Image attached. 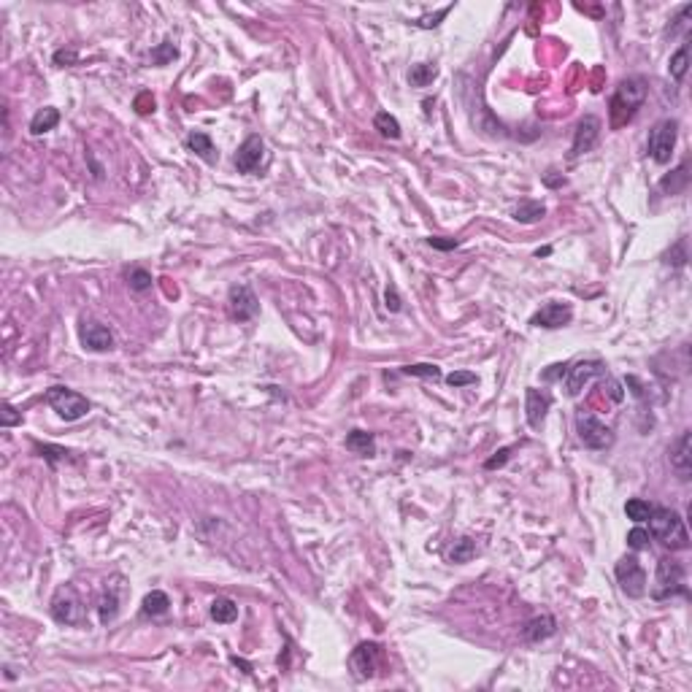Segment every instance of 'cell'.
<instances>
[{
	"mask_svg": "<svg viewBox=\"0 0 692 692\" xmlns=\"http://www.w3.org/2000/svg\"><path fill=\"white\" fill-rule=\"evenodd\" d=\"M449 11H452V6H446V8H441L438 14H433V16H422L416 25H419V28H425V30H428V28H435V25H438V19H444Z\"/></svg>",
	"mask_w": 692,
	"mask_h": 692,
	"instance_id": "60d3db41",
	"label": "cell"
},
{
	"mask_svg": "<svg viewBox=\"0 0 692 692\" xmlns=\"http://www.w3.org/2000/svg\"><path fill=\"white\" fill-rule=\"evenodd\" d=\"M168 606H170V600H168V595L165 592H160V590H154V592H149L146 598H143V614L146 616H163L165 611H168Z\"/></svg>",
	"mask_w": 692,
	"mask_h": 692,
	"instance_id": "83f0119b",
	"label": "cell"
},
{
	"mask_svg": "<svg viewBox=\"0 0 692 692\" xmlns=\"http://www.w3.org/2000/svg\"><path fill=\"white\" fill-rule=\"evenodd\" d=\"M546 254H552V249H549V247H544V249H539V252H536V257H546Z\"/></svg>",
	"mask_w": 692,
	"mask_h": 692,
	"instance_id": "bcb514c9",
	"label": "cell"
},
{
	"mask_svg": "<svg viewBox=\"0 0 692 692\" xmlns=\"http://www.w3.org/2000/svg\"><path fill=\"white\" fill-rule=\"evenodd\" d=\"M76 60H78L76 52H57V54H54V62H57V65H62V62H76Z\"/></svg>",
	"mask_w": 692,
	"mask_h": 692,
	"instance_id": "f6af8a7d",
	"label": "cell"
},
{
	"mask_svg": "<svg viewBox=\"0 0 692 692\" xmlns=\"http://www.w3.org/2000/svg\"><path fill=\"white\" fill-rule=\"evenodd\" d=\"M649 541H652V536H649V530H644V527H633L631 533H628V546H631L633 552L649 549Z\"/></svg>",
	"mask_w": 692,
	"mask_h": 692,
	"instance_id": "836d02e7",
	"label": "cell"
},
{
	"mask_svg": "<svg viewBox=\"0 0 692 692\" xmlns=\"http://www.w3.org/2000/svg\"><path fill=\"white\" fill-rule=\"evenodd\" d=\"M57 122H60V111H57V108H54V106L41 108V111H35V114H33L30 133H33V136H44V133H49V130H54V127H57Z\"/></svg>",
	"mask_w": 692,
	"mask_h": 692,
	"instance_id": "7402d4cb",
	"label": "cell"
},
{
	"mask_svg": "<svg viewBox=\"0 0 692 692\" xmlns=\"http://www.w3.org/2000/svg\"><path fill=\"white\" fill-rule=\"evenodd\" d=\"M16 422H22V416L14 414V406H3V428H8V425H16Z\"/></svg>",
	"mask_w": 692,
	"mask_h": 692,
	"instance_id": "ee69618b",
	"label": "cell"
},
{
	"mask_svg": "<svg viewBox=\"0 0 692 692\" xmlns=\"http://www.w3.org/2000/svg\"><path fill=\"white\" fill-rule=\"evenodd\" d=\"M173 57H176V47H173L170 41L160 44V47L152 52V62H154V65H165V62H170Z\"/></svg>",
	"mask_w": 692,
	"mask_h": 692,
	"instance_id": "8d00e7d4",
	"label": "cell"
},
{
	"mask_svg": "<svg viewBox=\"0 0 692 692\" xmlns=\"http://www.w3.org/2000/svg\"><path fill=\"white\" fill-rule=\"evenodd\" d=\"M679 139V122L676 119H660L649 130V141H646V152L657 165H668L674 149H676Z\"/></svg>",
	"mask_w": 692,
	"mask_h": 692,
	"instance_id": "277c9868",
	"label": "cell"
},
{
	"mask_svg": "<svg viewBox=\"0 0 692 692\" xmlns=\"http://www.w3.org/2000/svg\"><path fill=\"white\" fill-rule=\"evenodd\" d=\"M52 616L60 625H78L84 619V606L74 587H60L52 598Z\"/></svg>",
	"mask_w": 692,
	"mask_h": 692,
	"instance_id": "9c48e42d",
	"label": "cell"
},
{
	"mask_svg": "<svg viewBox=\"0 0 692 692\" xmlns=\"http://www.w3.org/2000/svg\"><path fill=\"white\" fill-rule=\"evenodd\" d=\"M136 108H139V114H149V111H154V98L149 93L139 95V100H136Z\"/></svg>",
	"mask_w": 692,
	"mask_h": 692,
	"instance_id": "7bdbcfd3",
	"label": "cell"
},
{
	"mask_svg": "<svg viewBox=\"0 0 692 692\" xmlns=\"http://www.w3.org/2000/svg\"><path fill=\"white\" fill-rule=\"evenodd\" d=\"M616 582L622 587V592L628 595V598H644L646 595V570L641 568V563L635 560V557H622L619 563H616Z\"/></svg>",
	"mask_w": 692,
	"mask_h": 692,
	"instance_id": "ba28073f",
	"label": "cell"
},
{
	"mask_svg": "<svg viewBox=\"0 0 692 692\" xmlns=\"http://www.w3.org/2000/svg\"><path fill=\"white\" fill-rule=\"evenodd\" d=\"M668 71H671V78H674V81H684L687 71H690V44H684V47L671 57Z\"/></svg>",
	"mask_w": 692,
	"mask_h": 692,
	"instance_id": "4316f807",
	"label": "cell"
},
{
	"mask_svg": "<svg viewBox=\"0 0 692 692\" xmlns=\"http://www.w3.org/2000/svg\"><path fill=\"white\" fill-rule=\"evenodd\" d=\"M665 262H671V265H676V268L687 265V241H684V238H681V241H676V244H674V249L665 254Z\"/></svg>",
	"mask_w": 692,
	"mask_h": 692,
	"instance_id": "e575fe53",
	"label": "cell"
},
{
	"mask_svg": "<svg viewBox=\"0 0 692 692\" xmlns=\"http://www.w3.org/2000/svg\"><path fill=\"white\" fill-rule=\"evenodd\" d=\"M557 631V619L552 614H541V616H533L527 625H524V641H530V644H539V641H546L549 635H554Z\"/></svg>",
	"mask_w": 692,
	"mask_h": 692,
	"instance_id": "ac0fdd59",
	"label": "cell"
},
{
	"mask_svg": "<svg viewBox=\"0 0 692 692\" xmlns=\"http://www.w3.org/2000/svg\"><path fill=\"white\" fill-rule=\"evenodd\" d=\"M546 216V206L541 200H522L517 209H514V219L522 222V225H533Z\"/></svg>",
	"mask_w": 692,
	"mask_h": 692,
	"instance_id": "603a6c76",
	"label": "cell"
},
{
	"mask_svg": "<svg viewBox=\"0 0 692 692\" xmlns=\"http://www.w3.org/2000/svg\"><path fill=\"white\" fill-rule=\"evenodd\" d=\"M600 130H603V122H600L595 114H587L579 119L576 124V133H573V146H570V160L582 157V154L592 152L595 143L600 139Z\"/></svg>",
	"mask_w": 692,
	"mask_h": 692,
	"instance_id": "8fae6325",
	"label": "cell"
},
{
	"mask_svg": "<svg viewBox=\"0 0 692 692\" xmlns=\"http://www.w3.org/2000/svg\"><path fill=\"white\" fill-rule=\"evenodd\" d=\"M187 149L192 154H198L200 160H206L209 165H214L216 160H219L214 141H211V136H206V133H189L187 136Z\"/></svg>",
	"mask_w": 692,
	"mask_h": 692,
	"instance_id": "d6986e66",
	"label": "cell"
},
{
	"mask_svg": "<svg viewBox=\"0 0 692 692\" xmlns=\"http://www.w3.org/2000/svg\"><path fill=\"white\" fill-rule=\"evenodd\" d=\"M262 154H265V143H262V139L260 136H249V139L238 146L233 163H235L238 173H254V170L260 168Z\"/></svg>",
	"mask_w": 692,
	"mask_h": 692,
	"instance_id": "5bb4252c",
	"label": "cell"
},
{
	"mask_svg": "<svg viewBox=\"0 0 692 692\" xmlns=\"http://www.w3.org/2000/svg\"><path fill=\"white\" fill-rule=\"evenodd\" d=\"M435 76H438V68H435V65H428V62H419V65H414V68L409 71L411 87H428V84H433V78Z\"/></svg>",
	"mask_w": 692,
	"mask_h": 692,
	"instance_id": "f1b7e54d",
	"label": "cell"
},
{
	"mask_svg": "<svg viewBox=\"0 0 692 692\" xmlns=\"http://www.w3.org/2000/svg\"><path fill=\"white\" fill-rule=\"evenodd\" d=\"M127 278H130V287H133L136 293H146V290L152 287V274H149L146 268H133Z\"/></svg>",
	"mask_w": 692,
	"mask_h": 692,
	"instance_id": "d6a6232c",
	"label": "cell"
},
{
	"mask_svg": "<svg viewBox=\"0 0 692 692\" xmlns=\"http://www.w3.org/2000/svg\"><path fill=\"white\" fill-rule=\"evenodd\" d=\"M385 300H387V308H389L392 314H395V311H400V295H398V287H395V284H389V287H387Z\"/></svg>",
	"mask_w": 692,
	"mask_h": 692,
	"instance_id": "ab89813d",
	"label": "cell"
},
{
	"mask_svg": "<svg viewBox=\"0 0 692 692\" xmlns=\"http://www.w3.org/2000/svg\"><path fill=\"white\" fill-rule=\"evenodd\" d=\"M379 644H373V641H363V644L357 646L352 652V657H349V665H352V674L354 679H370L376 674V668H379Z\"/></svg>",
	"mask_w": 692,
	"mask_h": 692,
	"instance_id": "7c38bea8",
	"label": "cell"
},
{
	"mask_svg": "<svg viewBox=\"0 0 692 692\" xmlns=\"http://www.w3.org/2000/svg\"><path fill=\"white\" fill-rule=\"evenodd\" d=\"M573 319V308L570 303H546V306L533 314L530 324L536 327H546V330H557V327H565V324Z\"/></svg>",
	"mask_w": 692,
	"mask_h": 692,
	"instance_id": "9a60e30c",
	"label": "cell"
},
{
	"mask_svg": "<svg viewBox=\"0 0 692 692\" xmlns=\"http://www.w3.org/2000/svg\"><path fill=\"white\" fill-rule=\"evenodd\" d=\"M600 376H606V363L603 360H579V363L568 365V370H565V392L570 398H576V395H582V389L587 385H592Z\"/></svg>",
	"mask_w": 692,
	"mask_h": 692,
	"instance_id": "52a82bcc",
	"label": "cell"
},
{
	"mask_svg": "<svg viewBox=\"0 0 692 692\" xmlns=\"http://www.w3.org/2000/svg\"><path fill=\"white\" fill-rule=\"evenodd\" d=\"M687 187H690V163L681 160V165L660 182V189L665 195H681V192H687Z\"/></svg>",
	"mask_w": 692,
	"mask_h": 692,
	"instance_id": "ffe728a7",
	"label": "cell"
},
{
	"mask_svg": "<svg viewBox=\"0 0 692 692\" xmlns=\"http://www.w3.org/2000/svg\"><path fill=\"white\" fill-rule=\"evenodd\" d=\"M652 503L649 500H641V498H631L628 503H625V514H628V520H633V522H646L649 517H652Z\"/></svg>",
	"mask_w": 692,
	"mask_h": 692,
	"instance_id": "f546056e",
	"label": "cell"
},
{
	"mask_svg": "<svg viewBox=\"0 0 692 692\" xmlns=\"http://www.w3.org/2000/svg\"><path fill=\"white\" fill-rule=\"evenodd\" d=\"M565 370H568V365H565V363H557V365H552L549 370H544V373H541V379H544V382H554V379L565 376Z\"/></svg>",
	"mask_w": 692,
	"mask_h": 692,
	"instance_id": "b9f144b4",
	"label": "cell"
},
{
	"mask_svg": "<svg viewBox=\"0 0 692 692\" xmlns=\"http://www.w3.org/2000/svg\"><path fill=\"white\" fill-rule=\"evenodd\" d=\"M211 619L219 622V625H230L238 619V606H235V600L230 598H216L211 603Z\"/></svg>",
	"mask_w": 692,
	"mask_h": 692,
	"instance_id": "d4e9b609",
	"label": "cell"
},
{
	"mask_svg": "<svg viewBox=\"0 0 692 692\" xmlns=\"http://www.w3.org/2000/svg\"><path fill=\"white\" fill-rule=\"evenodd\" d=\"M476 541L468 539V536H462L457 539L449 549H446V560L449 563H455V565H462V563H471L474 557H476Z\"/></svg>",
	"mask_w": 692,
	"mask_h": 692,
	"instance_id": "44dd1931",
	"label": "cell"
},
{
	"mask_svg": "<svg viewBox=\"0 0 692 692\" xmlns=\"http://www.w3.org/2000/svg\"><path fill=\"white\" fill-rule=\"evenodd\" d=\"M346 449L354 452V455H363V457H370L373 452H376V441H373V435L365 430H352L346 435Z\"/></svg>",
	"mask_w": 692,
	"mask_h": 692,
	"instance_id": "cb8c5ba5",
	"label": "cell"
},
{
	"mask_svg": "<svg viewBox=\"0 0 692 692\" xmlns=\"http://www.w3.org/2000/svg\"><path fill=\"white\" fill-rule=\"evenodd\" d=\"M576 433H579V441L587 449H609L614 444V433L609 425H603L598 416L590 414V411H579L576 414Z\"/></svg>",
	"mask_w": 692,
	"mask_h": 692,
	"instance_id": "8992f818",
	"label": "cell"
},
{
	"mask_svg": "<svg viewBox=\"0 0 692 692\" xmlns=\"http://www.w3.org/2000/svg\"><path fill=\"white\" fill-rule=\"evenodd\" d=\"M649 522V536L660 541L662 546H668L671 552H681V549H690V533L684 527L681 514L674 508L655 506L652 508V517L646 520Z\"/></svg>",
	"mask_w": 692,
	"mask_h": 692,
	"instance_id": "6da1fadb",
	"label": "cell"
},
{
	"mask_svg": "<svg viewBox=\"0 0 692 692\" xmlns=\"http://www.w3.org/2000/svg\"><path fill=\"white\" fill-rule=\"evenodd\" d=\"M476 373H471V370H455V373H449L446 376V385L449 387H468V385H476Z\"/></svg>",
	"mask_w": 692,
	"mask_h": 692,
	"instance_id": "d590c367",
	"label": "cell"
},
{
	"mask_svg": "<svg viewBox=\"0 0 692 692\" xmlns=\"http://www.w3.org/2000/svg\"><path fill=\"white\" fill-rule=\"evenodd\" d=\"M671 468L676 471L681 481H690L692 476V433L684 430L676 441L671 444Z\"/></svg>",
	"mask_w": 692,
	"mask_h": 692,
	"instance_id": "4fadbf2b",
	"label": "cell"
},
{
	"mask_svg": "<svg viewBox=\"0 0 692 692\" xmlns=\"http://www.w3.org/2000/svg\"><path fill=\"white\" fill-rule=\"evenodd\" d=\"M228 308H230V317L235 322H249L260 314V300L249 284H235L228 293Z\"/></svg>",
	"mask_w": 692,
	"mask_h": 692,
	"instance_id": "30bf717a",
	"label": "cell"
},
{
	"mask_svg": "<svg viewBox=\"0 0 692 692\" xmlns=\"http://www.w3.org/2000/svg\"><path fill=\"white\" fill-rule=\"evenodd\" d=\"M373 127H376L385 139H392V141L400 139V122L389 114V111H379V114L373 117Z\"/></svg>",
	"mask_w": 692,
	"mask_h": 692,
	"instance_id": "484cf974",
	"label": "cell"
},
{
	"mask_svg": "<svg viewBox=\"0 0 692 692\" xmlns=\"http://www.w3.org/2000/svg\"><path fill=\"white\" fill-rule=\"evenodd\" d=\"M549 406H552V398L546 392H541L536 387H527V392H524V416H527V425L533 430L544 428V419H546Z\"/></svg>",
	"mask_w": 692,
	"mask_h": 692,
	"instance_id": "2e32d148",
	"label": "cell"
},
{
	"mask_svg": "<svg viewBox=\"0 0 692 692\" xmlns=\"http://www.w3.org/2000/svg\"><path fill=\"white\" fill-rule=\"evenodd\" d=\"M47 403L65 422H76V419L90 414V409H93L90 400L84 398V395H78V392H74V389H68V387H49Z\"/></svg>",
	"mask_w": 692,
	"mask_h": 692,
	"instance_id": "5b68a950",
	"label": "cell"
},
{
	"mask_svg": "<svg viewBox=\"0 0 692 692\" xmlns=\"http://www.w3.org/2000/svg\"><path fill=\"white\" fill-rule=\"evenodd\" d=\"M406 376H419V379H433L438 382L441 379V368L438 365H430V363H416V365H406L403 368Z\"/></svg>",
	"mask_w": 692,
	"mask_h": 692,
	"instance_id": "1f68e13d",
	"label": "cell"
},
{
	"mask_svg": "<svg viewBox=\"0 0 692 692\" xmlns=\"http://www.w3.org/2000/svg\"><path fill=\"white\" fill-rule=\"evenodd\" d=\"M508 457H511V446H503V449H500V452H498L495 457H490V460L484 462V468H487V471H495V468H503V465H506V462H508Z\"/></svg>",
	"mask_w": 692,
	"mask_h": 692,
	"instance_id": "74e56055",
	"label": "cell"
},
{
	"mask_svg": "<svg viewBox=\"0 0 692 692\" xmlns=\"http://www.w3.org/2000/svg\"><path fill=\"white\" fill-rule=\"evenodd\" d=\"M117 611H119V598L106 590L103 598H100V603H98V616H100V622H103V625L114 622V619H117Z\"/></svg>",
	"mask_w": 692,
	"mask_h": 692,
	"instance_id": "4dcf8cb0",
	"label": "cell"
},
{
	"mask_svg": "<svg viewBox=\"0 0 692 692\" xmlns=\"http://www.w3.org/2000/svg\"><path fill=\"white\" fill-rule=\"evenodd\" d=\"M676 595H690L684 568H681V563L674 560V557H662V560H657V576H655L652 598L668 600V598H676Z\"/></svg>",
	"mask_w": 692,
	"mask_h": 692,
	"instance_id": "3957f363",
	"label": "cell"
},
{
	"mask_svg": "<svg viewBox=\"0 0 692 692\" xmlns=\"http://www.w3.org/2000/svg\"><path fill=\"white\" fill-rule=\"evenodd\" d=\"M428 244H430L433 249H441V252H449V249H457V238H438V235H430L428 238Z\"/></svg>",
	"mask_w": 692,
	"mask_h": 692,
	"instance_id": "f35d334b",
	"label": "cell"
},
{
	"mask_svg": "<svg viewBox=\"0 0 692 692\" xmlns=\"http://www.w3.org/2000/svg\"><path fill=\"white\" fill-rule=\"evenodd\" d=\"M78 336H81L84 349H90V352H108V349H114V336H111V330L103 327V324L84 322Z\"/></svg>",
	"mask_w": 692,
	"mask_h": 692,
	"instance_id": "e0dca14e",
	"label": "cell"
},
{
	"mask_svg": "<svg viewBox=\"0 0 692 692\" xmlns=\"http://www.w3.org/2000/svg\"><path fill=\"white\" fill-rule=\"evenodd\" d=\"M646 93H649V87H646V81L641 76L622 78L619 87H616V95L611 98V124L622 127L625 122H631L635 117V111L646 100Z\"/></svg>",
	"mask_w": 692,
	"mask_h": 692,
	"instance_id": "7a4b0ae2",
	"label": "cell"
}]
</instances>
